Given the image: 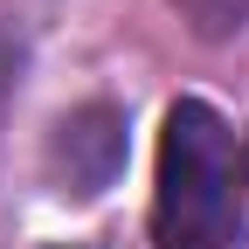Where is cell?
<instances>
[{"instance_id": "1", "label": "cell", "mask_w": 249, "mask_h": 249, "mask_svg": "<svg viewBox=\"0 0 249 249\" xmlns=\"http://www.w3.org/2000/svg\"><path fill=\"white\" fill-rule=\"evenodd\" d=\"M152 229L166 249H235L242 208H235V139L208 104L180 97L160 132V194Z\"/></svg>"}, {"instance_id": "2", "label": "cell", "mask_w": 249, "mask_h": 249, "mask_svg": "<svg viewBox=\"0 0 249 249\" xmlns=\"http://www.w3.org/2000/svg\"><path fill=\"white\" fill-rule=\"evenodd\" d=\"M180 7H187V21L201 35H229V28L249 21V0H180Z\"/></svg>"}]
</instances>
